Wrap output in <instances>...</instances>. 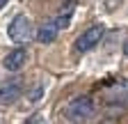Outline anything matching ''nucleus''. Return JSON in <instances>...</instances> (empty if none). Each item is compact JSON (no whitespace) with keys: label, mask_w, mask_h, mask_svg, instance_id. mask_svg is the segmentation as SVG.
<instances>
[{"label":"nucleus","mask_w":128,"mask_h":124,"mask_svg":"<svg viewBox=\"0 0 128 124\" xmlns=\"http://www.w3.org/2000/svg\"><path fill=\"white\" fill-rule=\"evenodd\" d=\"M94 115V101L92 97H76L66 106V117L73 122H85Z\"/></svg>","instance_id":"1"},{"label":"nucleus","mask_w":128,"mask_h":124,"mask_svg":"<svg viewBox=\"0 0 128 124\" xmlns=\"http://www.w3.org/2000/svg\"><path fill=\"white\" fill-rule=\"evenodd\" d=\"M7 35H9V39L16 41V44H25V41H30V37H32V21L25 16V14H18V16H16V19L9 23Z\"/></svg>","instance_id":"2"},{"label":"nucleus","mask_w":128,"mask_h":124,"mask_svg":"<svg viewBox=\"0 0 128 124\" xmlns=\"http://www.w3.org/2000/svg\"><path fill=\"white\" fill-rule=\"evenodd\" d=\"M103 35H105V25H101V23L92 25L89 30H85V32L76 39V51H78V53H87V51H92L94 46L103 39Z\"/></svg>","instance_id":"3"},{"label":"nucleus","mask_w":128,"mask_h":124,"mask_svg":"<svg viewBox=\"0 0 128 124\" xmlns=\"http://www.w3.org/2000/svg\"><path fill=\"white\" fill-rule=\"evenodd\" d=\"M25 62H28V51L25 48H12L2 60V67L7 71H18V69L25 67Z\"/></svg>","instance_id":"4"},{"label":"nucleus","mask_w":128,"mask_h":124,"mask_svg":"<svg viewBox=\"0 0 128 124\" xmlns=\"http://www.w3.org/2000/svg\"><path fill=\"white\" fill-rule=\"evenodd\" d=\"M21 92H23V83L21 81H7V83H2V85H0V103H5V106L14 103L16 99L21 97Z\"/></svg>","instance_id":"5"},{"label":"nucleus","mask_w":128,"mask_h":124,"mask_svg":"<svg viewBox=\"0 0 128 124\" xmlns=\"http://www.w3.org/2000/svg\"><path fill=\"white\" fill-rule=\"evenodd\" d=\"M57 32H60L57 23H55V21H48V23H44V25L37 30V39H39L41 44H50V41H55Z\"/></svg>","instance_id":"6"},{"label":"nucleus","mask_w":128,"mask_h":124,"mask_svg":"<svg viewBox=\"0 0 128 124\" xmlns=\"http://www.w3.org/2000/svg\"><path fill=\"white\" fill-rule=\"evenodd\" d=\"M73 9H76V0H69V3L60 9V16L55 19V23H57V28H60V30L69 25V21H71V16H73Z\"/></svg>","instance_id":"7"},{"label":"nucleus","mask_w":128,"mask_h":124,"mask_svg":"<svg viewBox=\"0 0 128 124\" xmlns=\"http://www.w3.org/2000/svg\"><path fill=\"white\" fill-rule=\"evenodd\" d=\"M34 124H46V122H44L41 117H37V119H34Z\"/></svg>","instance_id":"8"},{"label":"nucleus","mask_w":128,"mask_h":124,"mask_svg":"<svg viewBox=\"0 0 128 124\" xmlns=\"http://www.w3.org/2000/svg\"><path fill=\"white\" fill-rule=\"evenodd\" d=\"M7 3H9V0H0V9H2V7H5Z\"/></svg>","instance_id":"9"}]
</instances>
